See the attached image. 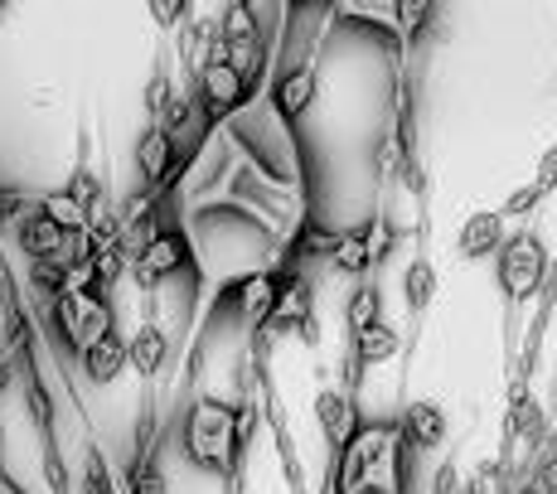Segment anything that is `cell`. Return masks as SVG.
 <instances>
[{
  "mask_svg": "<svg viewBox=\"0 0 557 494\" xmlns=\"http://www.w3.org/2000/svg\"><path fill=\"white\" fill-rule=\"evenodd\" d=\"M252 427H257V407H233L223 397H195L185 407V422H180V442H185V456L195 460L199 470L209 476L228 480L238 476V460L252 442Z\"/></svg>",
  "mask_w": 557,
  "mask_h": 494,
  "instance_id": "1",
  "label": "cell"
},
{
  "mask_svg": "<svg viewBox=\"0 0 557 494\" xmlns=\"http://www.w3.org/2000/svg\"><path fill=\"white\" fill-rule=\"evenodd\" d=\"M407 436L398 422H359L339 450L330 494H407Z\"/></svg>",
  "mask_w": 557,
  "mask_h": 494,
  "instance_id": "2",
  "label": "cell"
},
{
  "mask_svg": "<svg viewBox=\"0 0 557 494\" xmlns=\"http://www.w3.org/2000/svg\"><path fill=\"white\" fill-rule=\"evenodd\" d=\"M45 310L53 316V330L69 345L73 359H83L92 345H102L112 330V300H107V286H98L88 272L73 276V286L59 300H45Z\"/></svg>",
  "mask_w": 557,
  "mask_h": 494,
  "instance_id": "3",
  "label": "cell"
},
{
  "mask_svg": "<svg viewBox=\"0 0 557 494\" xmlns=\"http://www.w3.org/2000/svg\"><path fill=\"white\" fill-rule=\"evenodd\" d=\"M548 252H543V238L539 233H513V238L499 247L495 257V276H499V292H505L509 306L519 300H533L548 286Z\"/></svg>",
  "mask_w": 557,
  "mask_h": 494,
  "instance_id": "4",
  "label": "cell"
},
{
  "mask_svg": "<svg viewBox=\"0 0 557 494\" xmlns=\"http://www.w3.org/2000/svg\"><path fill=\"white\" fill-rule=\"evenodd\" d=\"M195 88H199L195 102H199V112H203V122H209V126L223 122V116H233L243 102L252 98V83L243 78V73L233 69L228 59H213L209 69L195 78Z\"/></svg>",
  "mask_w": 557,
  "mask_h": 494,
  "instance_id": "5",
  "label": "cell"
},
{
  "mask_svg": "<svg viewBox=\"0 0 557 494\" xmlns=\"http://www.w3.org/2000/svg\"><path fill=\"white\" fill-rule=\"evenodd\" d=\"M132 272H136V282H141L146 292H156V286H165V282H175V276L195 272V247H189L185 229H165V233H160V238L132 262Z\"/></svg>",
  "mask_w": 557,
  "mask_h": 494,
  "instance_id": "6",
  "label": "cell"
},
{
  "mask_svg": "<svg viewBox=\"0 0 557 494\" xmlns=\"http://www.w3.org/2000/svg\"><path fill=\"white\" fill-rule=\"evenodd\" d=\"M388 247H393V229L383 219H369V223H359V229H349L345 238H339L335 247V257H330V267H335L339 276H369L373 267L388 257Z\"/></svg>",
  "mask_w": 557,
  "mask_h": 494,
  "instance_id": "7",
  "label": "cell"
},
{
  "mask_svg": "<svg viewBox=\"0 0 557 494\" xmlns=\"http://www.w3.org/2000/svg\"><path fill=\"white\" fill-rule=\"evenodd\" d=\"M262 330H272V335L301 330L306 339H315V286H310L301 272H286L282 267V292H276V306Z\"/></svg>",
  "mask_w": 557,
  "mask_h": 494,
  "instance_id": "8",
  "label": "cell"
},
{
  "mask_svg": "<svg viewBox=\"0 0 557 494\" xmlns=\"http://www.w3.org/2000/svg\"><path fill=\"white\" fill-rule=\"evenodd\" d=\"M315 83H320L315 59L292 63V69L276 73L272 88H267V102H272V116H276V122H286V126L301 122V116L310 112V102H315Z\"/></svg>",
  "mask_w": 557,
  "mask_h": 494,
  "instance_id": "9",
  "label": "cell"
},
{
  "mask_svg": "<svg viewBox=\"0 0 557 494\" xmlns=\"http://www.w3.org/2000/svg\"><path fill=\"white\" fill-rule=\"evenodd\" d=\"M509 243V233H505V213L499 209H480V213H470L466 223H460V257L466 262H480V257H499V247Z\"/></svg>",
  "mask_w": 557,
  "mask_h": 494,
  "instance_id": "10",
  "label": "cell"
},
{
  "mask_svg": "<svg viewBox=\"0 0 557 494\" xmlns=\"http://www.w3.org/2000/svg\"><path fill=\"white\" fill-rule=\"evenodd\" d=\"M315 422H320V432H325V442H330V446L345 450V446H349V436L359 432L355 393H335V388H325V393L315 397Z\"/></svg>",
  "mask_w": 557,
  "mask_h": 494,
  "instance_id": "11",
  "label": "cell"
},
{
  "mask_svg": "<svg viewBox=\"0 0 557 494\" xmlns=\"http://www.w3.org/2000/svg\"><path fill=\"white\" fill-rule=\"evenodd\" d=\"M136 165H141V180L151 185V195L170 185V175H175V141H170L165 126L151 122L141 132V141H136Z\"/></svg>",
  "mask_w": 557,
  "mask_h": 494,
  "instance_id": "12",
  "label": "cell"
},
{
  "mask_svg": "<svg viewBox=\"0 0 557 494\" xmlns=\"http://www.w3.org/2000/svg\"><path fill=\"white\" fill-rule=\"evenodd\" d=\"M345 233L330 229V223H320L315 213H306V223L292 233V243H286V272H296L301 262H310V257H335V247Z\"/></svg>",
  "mask_w": 557,
  "mask_h": 494,
  "instance_id": "13",
  "label": "cell"
},
{
  "mask_svg": "<svg viewBox=\"0 0 557 494\" xmlns=\"http://www.w3.org/2000/svg\"><path fill=\"white\" fill-rule=\"evenodd\" d=\"M398 427H403V436L412 450H436L446 442V412L436 403H407Z\"/></svg>",
  "mask_w": 557,
  "mask_h": 494,
  "instance_id": "14",
  "label": "cell"
},
{
  "mask_svg": "<svg viewBox=\"0 0 557 494\" xmlns=\"http://www.w3.org/2000/svg\"><path fill=\"white\" fill-rule=\"evenodd\" d=\"M126 354H132V369L141 373V379H156V373L165 369V359H170V339H165V330L146 320V325L132 335V345H126Z\"/></svg>",
  "mask_w": 557,
  "mask_h": 494,
  "instance_id": "15",
  "label": "cell"
},
{
  "mask_svg": "<svg viewBox=\"0 0 557 494\" xmlns=\"http://www.w3.org/2000/svg\"><path fill=\"white\" fill-rule=\"evenodd\" d=\"M78 363H83V379H88V383H98V388H102V383H112L116 373H122L126 363H132V354H126V339L107 335L102 345H92V349L83 354Z\"/></svg>",
  "mask_w": 557,
  "mask_h": 494,
  "instance_id": "16",
  "label": "cell"
},
{
  "mask_svg": "<svg viewBox=\"0 0 557 494\" xmlns=\"http://www.w3.org/2000/svg\"><path fill=\"white\" fill-rule=\"evenodd\" d=\"M442 292V282H436V267L426 262V257H412V262L403 267V300L412 316H426V306L436 300Z\"/></svg>",
  "mask_w": 557,
  "mask_h": 494,
  "instance_id": "17",
  "label": "cell"
},
{
  "mask_svg": "<svg viewBox=\"0 0 557 494\" xmlns=\"http://www.w3.org/2000/svg\"><path fill=\"white\" fill-rule=\"evenodd\" d=\"M345 325H349V335H359V330H369V325H383V292H379V282H359L355 292H349Z\"/></svg>",
  "mask_w": 557,
  "mask_h": 494,
  "instance_id": "18",
  "label": "cell"
},
{
  "mask_svg": "<svg viewBox=\"0 0 557 494\" xmlns=\"http://www.w3.org/2000/svg\"><path fill=\"white\" fill-rule=\"evenodd\" d=\"M39 213H45L49 223H59L63 233H88L92 229V219L73 203L69 189H49V195H39Z\"/></svg>",
  "mask_w": 557,
  "mask_h": 494,
  "instance_id": "19",
  "label": "cell"
},
{
  "mask_svg": "<svg viewBox=\"0 0 557 494\" xmlns=\"http://www.w3.org/2000/svg\"><path fill=\"white\" fill-rule=\"evenodd\" d=\"M126 494H170V476H165V466H160V450H151V456H132Z\"/></svg>",
  "mask_w": 557,
  "mask_h": 494,
  "instance_id": "20",
  "label": "cell"
},
{
  "mask_svg": "<svg viewBox=\"0 0 557 494\" xmlns=\"http://www.w3.org/2000/svg\"><path fill=\"white\" fill-rule=\"evenodd\" d=\"M73 195V203H78L88 219H98V213H107V189H102V180L92 175V165H78L69 175V185H63Z\"/></svg>",
  "mask_w": 557,
  "mask_h": 494,
  "instance_id": "21",
  "label": "cell"
},
{
  "mask_svg": "<svg viewBox=\"0 0 557 494\" xmlns=\"http://www.w3.org/2000/svg\"><path fill=\"white\" fill-rule=\"evenodd\" d=\"M25 407H29V417H35L39 432H49L53 427V397H49L45 383H39L35 369H25Z\"/></svg>",
  "mask_w": 557,
  "mask_h": 494,
  "instance_id": "22",
  "label": "cell"
},
{
  "mask_svg": "<svg viewBox=\"0 0 557 494\" xmlns=\"http://www.w3.org/2000/svg\"><path fill=\"white\" fill-rule=\"evenodd\" d=\"M509 436H523V442H539V436H543V412H539V403L519 397V407H513V417H509Z\"/></svg>",
  "mask_w": 557,
  "mask_h": 494,
  "instance_id": "23",
  "label": "cell"
},
{
  "mask_svg": "<svg viewBox=\"0 0 557 494\" xmlns=\"http://www.w3.org/2000/svg\"><path fill=\"white\" fill-rule=\"evenodd\" d=\"M29 203H39L35 195H29V189H20V185H0V219H20L25 223L29 219Z\"/></svg>",
  "mask_w": 557,
  "mask_h": 494,
  "instance_id": "24",
  "label": "cell"
},
{
  "mask_svg": "<svg viewBox=\"0 0 557 494\" xmlns=\"http://www.w3.org/2000/svg\"><path fill=\"white\" fill-rule=\"evenodd\" d=\"M543 195H548V185H543V180H533V185L513 189V195L505 199V209H499V213H505V219H519V213H529V209H533V203H539Z\"/></svg>",
  "mask_w": 557,
  "mask_h": 494,
  "instance_id": "25",
  "label": "cell"
},
{
  "mask_svg": "<svg viewBox=\"0 0 557 494\" xmlns=\"http://www.w3.org/2000/svg\"><path fill=\"white\" fill-rule=\"evenodd\" d=\"M393 10H398V29L412 39L422 25H432V10L436 5H426V0H412V5H393Z\"/></svg>",
  "mask_w": 557,
  "mask_h": 494,
  "instance_id": "26",
  "label": "cell"
},
{
  "mask_svg": "<svg viewBox=\"0 0 557 494\" xmlns=\"http://www.w3.org/2000/svg\"><path fill=\"white\" fill-rule=\"evenodd\" d=\"M185 0H170V5H165V0H156V5H151V15H156V25H180V20H185Z\"/></svg>",
  "mask_w": 557,
  "mask_h": 494,
  "instance_id": "27",
  "label": "cell"
},
{
  "mask_svg": "<svg viewBox=\"0 0 557 494\" xmlns=\"http://www.w3.org/2000/svg\"><path fill=\"white\" fill-rule=\"evenodd\" d=\"M539 490H543V494H557V450H553V456H548V460H543V476H539Z\"/></svg>",
  "mask_w": 557,
  "mask_h": 494,
  "instance_id": "28",
  "label": "cell"
},
{
  "mask_svg": "<svg viewBox=\"0 0 557 494\" xmlns=\"http://www.w3.org/2000/svg\"><path fill=\"white\" fill-rule=\"evenodd\" d=\"M10 373H15V363H10L5 354H0V388H5V383H10Z\"/></svg>",
  "mask_w": 557,
  "mask_h": 494,
  "instance_id": "29",
  "label": "cell"
},
{
  "mask_svg": "<svg viewBox=\"0 0 557 494\" xmlns=\"http://www.w3.org/2000/svg\"><path fill=\"white\" fill-rule=\"evenodd\" d=\"M0 494H25V490H20V485H15V480H10V476H0Z\"/></svg>",
  "mask_w": 557,
  "mask_h": 494,
  "instance_id": "30",
  "label": "cell"
},
{
  "mask_svg": "<svg viewBox=\"0 0 557 494\" xmlns=\"http://www.w3.org/2000/svg\"><path fill=\"white\" fill-rule=\"evenodd\" d=\"M519 494H543V490H539V485H529V490H519Z\"/></svg>",
  "mask_w": 557,
  "mask_h": 494,
  "instance_id": "31",
  "label": "cell"
},
{
  "mask_svg": "<svg viewBox=\"0 0 557 494\" xmlns=\"http://www.w3.org/2000/svg\"><path fill=\"white\" fill-rule=\"evenodd\" d=\"M553 189H557V175H553Z\"/></svg>",
  "mask_w": 557,
  "mask_h": 494,
  "instance_id": "32",
  "label": "cell"
},
{
  "mask_svg": "<svg viewBox=\"0 0 557 494\" xmlns=\"http://www.w3.org/2000/svg\"><path fill=\"white\" fill-rule=\"evenodd\" d=\"M0 10H5V5H0Z\"/></svg>",
  "mask_w": 557,
  "mask_h": 494,
  "instance_id": "33",
  "label": "cell"
}]
</instances>
